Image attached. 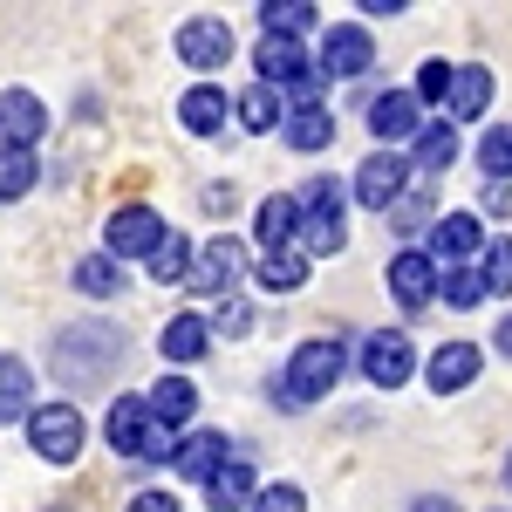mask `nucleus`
I'll return each instance as SVG.
<instances>
[{
    "label": "nucleus",
    "instance_id": "f257e3e1",
    "mask_svg": "<svg viewBox=\"0 0 512 512\" xmlns=\"http://www.w3.org/2000/svg\"><path fill=\"white\" fill-rule=\"evenodd\" d=\"M103 431H110V451H123V458H144V465H164V458H178L171 431H164L158 417H151V403H144V396H117Z\"/></svg>",
    "mask_w": 512,
    "mask_h": 512
},
{
    "label": "nucleus",
    "instance_id": "f03ea898",
    "mask_svg": "<svg viewBox=\"0 0 512 512\" xmlns=\"http://www.w3.org/2000/svg\"><path fill=\"white\" fill-rule=\"evenodd\" d=\"M110 362H123V335L117 328H96V321H82V328H62V342H55V369H62V383H96Z\"/></svg>",
    "mask_w": 512,
    "mask_h": 512
},
{
    "label": "nucleus",
    "instance_id": "7ed1b4c3",
    "mask_svg": "<svg viewBox=\"0 0 512 512\" xmlns=\"http://www.w3.org/2000/svg\"><path fill=\"white\" fill-rule=\"evenodd\" d=\"M342 369H349L342 342H301V349H294V362H287V376H280V396H287V403H315V396H335Z\"/></svg>",
    "mask_w": 512,
    "mask_h": 512
},
{
    "label": "nucleus",
    "instance_id": "20e7f679",
    "mask_svg": "<svg viewBox=\"0 0 512 512\" xmlns=\"http://www.w3.org/2000/svg\"><path fill=\"white\" fill-rule=\"evenodd\" d=\"M294 205H301V253L308 260L315 253H342V239H349L342 233V185L335 178H308Z\"/></svg>",
    "mask_w": 512,
    "mask_h": 512
},
{
    "label": "nucleus",
    "instance_id": "39448f33",
    "mask_svg": "<svg viewBox=\"0 0 512 512\" xmlns=\"http://www.w3.org/2000/svg\"><path fill=\"white\" fill-rule=\"evenodd\" d=\"M164 219L151 212V205H123V212H110V226H103V253L110 260H151L164 246Z\"/></svg>",
    "mask_w": 512,
    "mask_h": 512
},
{
    "label": "nucleus",
    "instance_id": "423d86ee",
    "mask_svg": "<svg viewBox=\"0 0 512 512\" xmlns=\"http://www.w3.org/2000/svg\"><path fill=\"white\" fill-rule=\"evenodd\" d=\"M28 444H35V458H48V465H76L82 410L76 403H41L35 417H28Z\"/></svg>",
    "mask_w": 512,
    "mask_h": 512
},
{
    "label": "nucleus",
    "instance_id": "0eeeda50",
    "mask_svg": "<svg viewBox=\"0 0 512 512\" xmlns=\"http://www.w3.org/2000/svg\"><path fill=\"white\" fill-rule=\"evenodd\" d=\"M253 62H260V82H267V89H294V96H301V110L315 103V69H308L301 41H280V35H267Z\"/></svg>",
    "mask_w": 512,
    "mask_h": 512
},
{
    "label": "nucleus",
    "instance_id": "6e6552de",
    "mask_svg": "<svg viewBox=\"0 0 512 512\" xmlns=\"http://www.w3.org/2000/svg\"><path fill=\"white\" fill-rule=\"evenodd\" d=\"M410 369H417L410 335L383 328V335H369V342H362V376H369L376 390H403V383H410Z\"/></svg>",
    "mask_w": 512,
    "mask_h": 512
},
{
    "label": "nucleus",
    "instance_id": "1a4fd4ad",
    "mask_svg": "<svg viewBox=\"0 0 512 512\" xmlns=\"http://www.w3.org/2000/svg\"><path fill=\"white\" fill-rule=\"evenodd\" d=\"M410 171H417L410 158H396V151H376V158L355 171V205H369V212H390L396 198H403V185H410Z\"/></svg>",
    "mask_w": 512,
    "mask_h": 512
},
{
    "label": "nucleus",
    "instance_id": "9d476101",
    "mask_svg": "<svg viewBox=\"0 0 512 512\" xmlns=\"http://www.w3.org/2000/svg\"><path fill=\"white\" fill-rule=\"evenodd\" d=\"M239 274H246V246H239L233 233H219V239H205L198 246V267H192V287H205V294H233Z\"/></svg>",
    "mask_w": 512,
    "mask_h": 512
},
{
    "label": "nucleus",
    "instance_id": "9b49d317",
    "mask_svg": "<svg viewBox=\"0 0 512 512\" xmlns=\"http://www.w3.org/2000/svg\"><path fill=\"white\" fill-rule=\"evenodd\" d=\"M178 55H185V69H226L233 62V28L212 21V14H198V21L178 28Z\"/></svg>",
    "mask_w": 512,
    "mask_h": 512
},
{
    "label": "nucleus",
    "instance_id": "f8f14e48",
    "mask_svg": "<svg viewBox=\"0 0 512 512\" xmlns=\"http://www.w3.org/2000/svg\"><path fill=\"white\" fill-rule=\"evenodd\" d=\"M376 62V41H369V28H355V21H342V28H328L321 35V76H362Z\"/></svg>",
    "mask_w": 512,
    "mask_h": 512
},
{
    "label": "nucleus",
    "instance_id": "ddd939ff",
    "mask_svg": "<svg viewBox=\"0 0 512 512\" xmlns=\"http://www.w3.org/2000/svg\"><path fill=\"white\" fill-rule=\"evenodd\" d=\"M233 110H239V103L226 96V89H219V82H192V89L178 96V123H185L192 137H219Z\"/></svg>",
    "mask_w": 512,
    "mask_h": 512
},
{
    "label": "nucleus",
    "instance_id": "4468645a",
    "mask_svg": "<svg viewBox=\"0 0 512 512\" xmlns=\"http://www.w3.org/2000/svg\"><path fill=\"white\" fill-rule=\"evenodd\" d=\"M41 130H48L41 96L35 89H7V96H0V144H7V151H28Z\"/></svg>",
    "mask_w": 512,
    "mask_h": 512
},
{
    "label": "nucleus",
    "instance_id": "2eb2a0df",
    "mask_svg": "<svg viewBox=\"0 0 512 512\" xmlns=\"http://www.w3.org/2000/svg\"><path fill=\"white\" fill-rule=\"evenodd\" d=\"M417 110H424V103H417V89H390V96H376V103H369V130H376L383 144H403V137H417V130H424Z\"/></svg>",
    "mask_w": 512,
    "mask_h": 512
},
{
    "label": "nucleus",
    "instance_id": "dca6fc26",
    "mask_svg": "<svg viewBox=\"0 0 512 512\" xmlns=\"http://www.w3.org/2000/svg\"><path fill=\"white\" fill-rule=\"evenodd\" d=\"M437 280H444V274H437L431 253H396V260H390V294L403 301V308H424V301L437 294Z\"/></svg>",
    "mask_w": 512,
    "mask_h": 512
},
{
    "label": "nucleus",
    "instance_id": "f3484780",
    "mask_svg": "<svg viewBox=\"0 0 512 512\" xmlns=\"http://www.w3.org/2000/svg\"><path fill=\"white\" fill-rule=\"evenodd\" d=\"M478 362H485V355H478V342H444V349L431 355V369H424V376H431L437 396H458L478 376Z\"/></svg>",
    "mask_w": 512,
    "mask_h": 512
},
{
    "label": "nucleus",
    "instance_id": "a211bd4d",
    "mask_svg": "<svg viewBox=\"0 0 512 512\" xmlns=\"http://www.w3.org/2000/svg\"><path fill=\"white\" fill-rule=\"evenodd\" d=\"M226 465H233V444H226V431H192L185 444H178V472L198 478V485H205L212 472H226Z\"/></svg>",
    "mask_w": 512,
    "mask_h": 512
},
{
    "label": "nucleus",
    "instance_id": "6ab92c4d",
    "mask_svg": "<svg viewBox=\"0 0 512 512\" xmlns=\"http://www.w3.org/2000/svg\"><path fill=\"white\" fill-rule=\"evenodd\" d=\"M158 349H164V362H198V355L212 349V321L205 315H171L164 335H158Z\"/></svg>",
    "mask_w": 512,
    "mask_h": 512
},
{
    "label": "nucleus",
    "instance_id": "aec40b11",
    "mask_svg": "<svg viewBox=\"0 0 512 512\" xmlns=\"http://www.w3.org/2000/svg\"><path fill=\"white\" fill-rule=\"evenodd\" d=\"M260 246H267V253L301 246V205H294V198H260Z\"/></svg>",
    "mask_w": 512,
    "mask_h": 512
},
{
    "label": "nucleus",
    "instance_id": "412c9836",
    "mask_svg": "<svg viewBox=\"0 0 512 512\" xmlns=\"http://www.w3.org/2000/svg\"><path fill=\"white\" fill-rule=\"evenodd\" d=\"M144 403H151V417H158L164 431H178V424H192V410H198V390L185 383V376H164L158 390H144Z\"/></svg>",
    "mask_w": 512,
    "mask_h": 512
},
{
    "label": "nucleus",
    "instance_id": "4be33fe9",
    "mask_svg": "<svg viewBox=\"0 0 512 512\" xmlns=\"http://www.w3.org/2000/svg\"><path fill=\"white\" fill-rule=\"evenodd\" d=\"M205 499H212V512H239V506H253V499H260V485H253V472H246V458H233L226 472L205 478Z\"/></svg>",
    "mask_w": 512,
    "mask_h": 512
},
{
    "label": "nucleus",
    "instance_id": "5701e85b",
    "mask_svg": "<svg viewBox=\"0 0 512 512\" xmlns=\"http://www.w3.org/2000/svg\"><path fill=\"white\" fill-rule=\"evenodd\" d=\"M35 376H28V362L21 355H0V424H14V417H35Z\"/></svg>",
    "mask_w": 512,
    "mask_h": 512
},
{
    "label": "nucleus",
    "instance_id": "b1692460",
    "mask_svg": "<svg viewBox=\"0 0 512 512\" xmlns=\"http://www.w3.org/2000/svg\"><path fill=\"white\" fill-rule=\"evenodd\" d=\"M417 171H424V178H444V171H451V164H458V130H451V123H424V130H417Z\"/></svg>",
    "mask_w": 512,
    "mask_h": 512
},
{
    "label": "nucleus",
    "instance_id": "393cba45",
    "mask_svg": "<svg viewBox=\"0 0 512 512\" xmlns=\"http://www.w3.org/2000/svg\"><path fill=\"white\" fill-rule=\"evenodd\" d=\"M485 246V233H478L472 212H444L431 226V253H444V260H465V253H478Z\"/></svg>",
    "mask_w": 512,
    "mask_h": 512
},
{
    "label": "nucleus",
    "instance_id": "a878e982",
    "mask_svg": "<svg viewBox=\"0 0 512 512\" xmlns=\"http://www.w3.org/2000/svg\"><path fill=\"white\" fill-rule=\"evenodd\" d=\"M485 103H492V76L472 69V62H458V76H451V103H444V110H451L458 123H472Z\"/></svg>",
    "mask_w": 512,
    "mask_h": 512
},
{
    "label": "nucleus",
    "instance_id": "bb28decb",
    "mask_svg": "<svg viewBox=\"0 0 512 512\" xmlns=\"http://www.w3.org/2000/svg\"><path fill=\"white\" fill-rule=\"evenodd\" d=\"M260 287H267V294H294V287H308V253H301V246L267 253V260H260Z\"/></svg>",
    "mask_w": 512,
    "mask_h": 512
},
{
    "label": "nucleus",
    "instance_id": "cd10ccee",
    "mask_svg": "<svg viewBox=\"0 0 512 512\" xmlns=\"http://www.w3.org/2000/svg\"><path fill=\"white\" fill-rule=\"evenodd\" d=\"M287 144H294V151H328V144H335V117H328L321 103L294 110V117H287Z\"/></svg>",
    "mask_w": 512,
    "mask_h": 512
},
{
    "label": "nucleus",
    "instance_id": "c85d7f7f",
    "mask_svg": "<svg viewBox=\"0 0 512 512\" xmlns=\"http://www.w3.org/2000/svg\"><path fill=\"white\" fill-rule=\"evenodd\" d=\"M76 287L89 294V301H110V294H123V260H110V253H89V260H76Z\"/></svg>",
    "mask_w": 512,
    "mask_h": 512
},
{
    "label": "nucleus",
    "instance_id": "c756f323",
    "mask_svg": "<svg viewBox=\"0 0 512 512\" xmlns=\"http://www.w3.org/2000/svg\"><path fill=\"white\" fill-rule=\"evenodd\" d=\"M315 14H321V7H308V0H267V7H260L267 35H280V41H294L301 28H315Z\"/></svg>",
    "mask_w": 512,
    "mask_h": 512
},
{
    "label": "nucleus",
    "instance_id": "7c9ffc66",
    "mask_svg": "<svg viewBox=\"0 0 512 512\" xmlns=\"http://www.w3.org/2000/svg\"><path fill=\"white\" fill-rule=\"evenodd\" d=\"M35 178H41L35 151H7V144H0V198H28Z\"/></svg>",
    "mask_w": 512,
    "mask_h": 512
},
{
    "label": "nucleus",
    "instance_id": "2f4dec72",
    "mask_svg": "<svg viewBox=\"0 0 512 512\" xmlns=\"http://www.w3.org/2000/svg\"><path fill=\"white\" fill-rule=\"evenodd\" d=\"M239 123H246V130H280V123H287V117H280V96L267 89V82L239 96Z\"/></svg>",
    "mask_w": 512,
    "mask_h": 512
},
{
    "label": "nucleus",
    "instance_id": "473e14b6",
    "mask_svg": "<svg viewBox=\"0 0 512 512\" xmlns=\"http://www.w3.org/2000/svg\"><path fill=\"white\" fill-rule=\"evenodd\" d=\"M192 267H198V253H192V246H185L178 233H171L158 253H151V280H164V287H171V280H185Z\"/></svg>",
    "mask_w": 512,
    "mask_h": 512
},
{
    "label": "nucleus",
    "instance_id": "72a5a7b5",
    "mask_svg": "<svg viewBox=\"0 0 512 512\" xmlns=\"http://www.w3.org/2000/svg\"><path fill=\"white\" fill-rule=\"evenodd\" d=\"M478 164H485V171H492L499 185L512 178V123H492V130L478 137Z\"/></svg>",
    "mask_w": 512,
    "mask_h": 512
},
{
    "label": "nucleus",
    "instance_id": "f704fd0d",
    "mask_svg": "<svg viewBox=\"0 0 512 512\" xmlns=\"http://www.w3.org/2000/svg\"><path fill=\"white\" fill-rule=\"evenodd\" d=\"M437 294H444L451 308H478V301H485V280H478L472 267H451V274L437 280Z\"/></svg>",
    "mask_w": 512,
    "mask_h": 512
},
{
    "label": "nucleus",
    "instance_id": "c9c22d12",
    "mask_svg": "<svg viewBox=\"0 0 512 512\" xmlns=\"http://www.w3.org/2000/svg\"><path fill=\"white\" fill-rule=\"evenodd\" d=\"M478 280H485V294H492V287H499V294H512V239H492V246H485Z\"/></svg>",
    "mask_w": 512,
    "mask_h": 512
},
{
    "label": "nucleus",
    "instance_id": "e433bc0d",
    "mask_svg": "<svg viewBox=\"0 0 512 512\" xmlns=\"http://www.w3.org/2000/svg\"><path fill=\"white\" fill-rule=\"evenodd\" d=\"M451 76H458L451 62H424L417 69V103H451Z\"/></svg>",
    "mask_w": 512,
    "mask_h": 512
},
{
    "label": "nucleus",
    "instance_id": "4c0bfd02",
    "mask_svg": "<svg viewBox=\"0 0 512 512\" xmlns=\"http://www.w3.org/2000/svg\"><path fill=\"white\" fill-rule=\"evenodd\" d=\"M308 499H301V485H260V499H253V512H301Z\"/></svg>",
    "mask_w": 512,
    "mask_h": 512
},
{
    "label": "nucleus",
    "instance_id": "58836bf2",
    "mask_svg": "<svg viewBox=\"0 0 512 512\" xmlns=\"http://www.w3.org/2000/svg\"><path fill=\"white\" fill-rule=\"evenodd\" d=\"M246 301H219V315H212V328H219V335H246Z\"/></svg>",
    "mask_w": 512,
    "mask_h": 512
},
{
    "label": "nucleus",
    "instance_id": "ea45409f",
    "mask_svg": "<svg viewBox=\"0 0 512 512\" xmlns=\"http://www.w3.org/2000/svg\"><path fill=\"white\" fill-rule=\"evenodd\" d=\"M130 512H178V499H171V492H137Z\"/></svg>",
    "mask_w": 512,
    "mask_h": 512
},
{
    "label": "nucleus",
    "instance_id": "a19ab883",
    "mask_svg": "<svg viewBox=\"0 0 512 512\" xmlns=\"http://www.w3.org/2000/svg\"><path fill=\"white\" fill-rule=\"evenodd\" d=\"M485 212H512V185L492 178V185H485Z\"/></svg>",
    "mask_w": 512,
    "mask_h": 512
},
{
    "label": "nucleus",
    "instance_id": "79ce46f5",
    "mask_svg": "<svg viewBox=\"0 0 512 512\" xmlns=\"http://www.w3.org/2000/svg\"><path fill=\"white\" fill-rule=\"evenodd\" d=\"M492 342H499V355H512V315L499 321V335H492Z\"/></svg>",
    "mask_w": 512,
    "mask_h": 512
},
{
    "label": "nucleus",
    "instance_id": "37998d69",
    "mask_svg": "<svg viewBox=\"0 0 512 512\" xmlns=\"http://www.w3.org/2000/svg\"><path fill=\"white\" fill-rule=\"evenodd\" d=\"M410 512H458V506H451V499H417Z\"/></svg>",
    "mask_w": 512,
    "mask_h": 512
},
{
    "label": "nucleus",
    "instance_id": "c03bdc74",
    "mask_svg": "<svg viewBox=\"0 0 512 512\" xmlns=\"http://www.w3.org/2000/svg\"><path fill=\"white\" fill-rule=\"evenodd\" d=\"M506 485H512V458H506Z\"/></svg>",
    "mask_w": 512,
    "mask_h": 512
}]
</instances>
